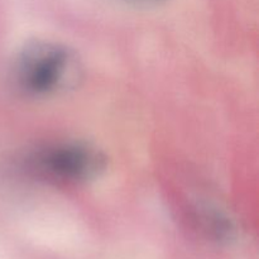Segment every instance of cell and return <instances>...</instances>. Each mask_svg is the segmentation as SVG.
Returning <instances> with one entry per match:
<instances>
[{"label": "cell", "instance_id": "6da1fadb", "mask_svg": "<svg viewBox=\"0 0 259 259\" xmlns=\"http://www.w3.org/2000/svg\"><path fill=\"white\" fill-rule=\"evenodd\" d=\"M82 73V63L72 48L55 40H33L17 53L10 77L19 93L47 99L77 88Z\"/></svg>", "mask_w": 259, "mask_h": 259}, {"label": "cell", "instance_id": "7a4b0ae2", "mask_svg": "<svg viewBox=\"0 0 259 259\" xmlns=\"http://www.w3.org/2000/svg\"><path fill=\"white\" fill-rule=\"evenodd\" d=\"M106 156L82 139H60L39 144L20 157L25 174L55 186H80L99 179L106 169Z\"/></svg>", "mask_w": 259, "mask_h": 259}, {"label": "cell", "instance_id": "3957f363", "mask_svg": "<svg viewBox=\"0 0 259 259\" xmlns=\"http://www.w3.org/2000/svg\"><path fill=\"white\" fill-rule=\"evenodd\" d=\"M197 222L207 237L219 243H228L234 238V224L227 214L211 206H202L197 210Z\"/></svg>", "mask_w": 259, "mask_h": 259}, {"label": "cell", "instance_id": "277c9868", "mask_svg": "<svg viewBox=\"0 0 259 259\" xmlns=\"http://www.w3.org/2000/svg\"><path fill=\"white\" fill-rule=\"evenodd\" d=\"M123 2L133 5H138V7H157V5L164 4V3L169 2V0H123Z\"/></svg>", "mask_w": 259, "mask_h": 259}]
</instances>
